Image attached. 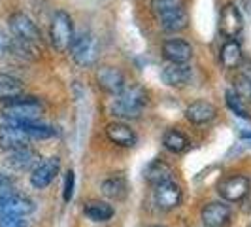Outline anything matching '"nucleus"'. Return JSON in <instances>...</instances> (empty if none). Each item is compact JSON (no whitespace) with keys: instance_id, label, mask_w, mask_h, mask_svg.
<instances>
[{"instance_id":"nucleus-1","label":"nucleus","mask_w":251,"mask_h":227,"mask_svg":"<svg viewBox=\"0 0 251 227\" xmlns=\"http://www.w3.org/2000/svg\"><path fill=\"white\" fill-rule=\"evenodd\" d=\"M146 102H148V91L140 84H130V85H125V89L119 95L113 97L110 112L113 117L121 121H132L142 115Z\"/></svg>"},{"instance_id":"nucleus-2","label":"nucleus","mask_w":251,"mask_h":227,"mask_svg":"<svg viewBox=\"0 0 251 227\" xmlns=\"http://www.w3.org/2000/svg\"><path fill=\"white\" fill-rule=\"evenodd\" d=\"M44 112L42 102L34 97H19L10 102H4L2 106V115L8 123H28V121H38Z\"/></svg>"},{"instance_id":"nucleus-3","label":"nucleus","mask_w":251,"mask_h":227,"mask_svg":"<svg viewBox=\"0 0 251 227\" xmlns=\"http://www.w3.org/2000/svg\"><path fill=\"white\" fill-rule=\"evenodd\" d=\"M50 38L53 48L57 51L64 53L70 50V46L74 42V21H72L70 13H66L64 10L55 12L53 19H51Z\"/></svg>"},{"instance_id":"nucleus-4","label":"nucleus","mask_w":251,"mask_h":227,"mask_svg":"<svg viewBox=\"0 0 251 227\" xmlns=\"http://www.w3.org/2000/svg\"><path fill=\"white\" fill-rule=\"evenodd\" d=\"M70 57L74 59L75 64L79 66H93L99 59V40L91 32H81L79 36H74V42L70 46Z\"/></svg>"},{"instance_id":"nucleus-5","label":"nucleus","mask_w":251,"mask_h":227,"mask_svg":"<svg viewBox=\"0 0 251 227\" xmlns=\"http://www.w3.org/2000/svg\"><path fill=\"white\" fill-rule=\"evenodd\" d=\"M8 25H10V30L15 36V40L19 42H25V44H30V46H42V32L36 27V23L23 12H15L10 15L8 19Z\"/></svg>"},{"instance_id":"nucleus-6","label":"nucleus","mask_w":251,"mask_h":227,"mask_svg":"<svg viewBox=\"0 0 251 227\" xmlns=\"http://www.w3.org/2000/svg\"><path fill=\"white\" fill-rule=\"evenodd\" d=\"M244 28V17L240 8H236V4L228 2L221 8L219 13V32L228 40H234L242 32Z\"/></svg>"},{"instance_id":"nucleus-7","label":"nucleus","mask_w":251,"mask_h":227,"mask_svg":"<svg viewBox=\"0 0 251 227\" xmlns=\"http://www.w3.org/2000/svg\"><path fill=\"white\" fill-rule=\"evenodd\" d=\"M250 178L242 176V174H234V176L223 178L219 184H217V193L221 195V199L230 202L242 201L248 191H250Z\"/></svg>"},{"instance_id":"nucleus-8","label":"nucleus","mask_w":251,"mask_h":227,"mask_svg":"<svg viewBox=\"0 0 251 227\" xmlns=\"http://www.w3.org/2000/svg\"><path fill=\"white\" fill-rule=\"evenodd\" d=\"M61 170V159L59 157H48L30 170V184L36 189H46L51 182L57 178Z\"/></svg>"},{"instance_id":"nucleus-9","label":"nucleus","mask_w":251,"mask_h":227,"mask_svg":"<svg viewBox=\"0 0 251 227\" xmlns=\"http://www.w3.org/2000/svg\"><path fill=\"white\" fill-rule=\"evenodd\" d=\"M34 212V202L19 193H4L0 195V216H25Z\"/></svg>"},{"instance_id":"nucleus-10","label":"nucleus","mask_w":251,"mask_h":227,"mask_svg":"<svg viewBox=\"0 0 251 227\" xmlns=\"http://www.w3.org/2000/svg\"><path fill=\"white\" fill-rule=\"evenodd\" d=\"M30 142V137L25 133V129L17 123H4L0 125V150L13 151L26 148Z\"/></svg>"},{"instance_id":"nucleus-11","label":"nucleus","mask_w":251,"mask_h":227,"mask_svg":"<svg viewBox=\"0 0 251 227\" xmlns=\"http://www.w3.org/2000/svg\"><path fill=\"white\" fill-rule=\"evenodd\" d=\"M181 188L176 182H164L153 189V201L161 210H174L181 204Z\"/></svg>"},{"instance_id":"nucleus-12","label":"nucleus","mask_w":251,"mask_h":227,"mask_svg":"<svg viewBox=\"0 0 251 227\" xmlns=\"http://www.w3.org/2000/svg\"><path fill=\"white\" fill-rule=\"evenodd\" d=\"M97 84H99V87H100L104 93L113 95V97L119 95L126 85L123 72H121L119 68H115V66H110V64L100 66V68L97 70Z\"/></svg>"},{"instance_id":"nucleus-13","label":"nucleus","mask_w":251,"mask_h":227,"mask_svg":"<svg viewBox=\"0 0 251 227\" xmlns=\"http://www.w3.org/2000/svg\"><path fill=\"white\" fill-rule=\"evenodd\" d=\"M193 46L181 38H170L163 44V57L168 63H189L193 59Z\"/></svg>"},{"instance_id":"nucleus-14","label":"nucleus","mask_w":251,"mask_h":227,"mask_svg":"<svg viewBox=\"0 0 251 227\" xmlns=\"http://www.w3.org/2000/svg\"><path fill=\"white\" fill-rule=\"evenodd\" d=\"M193 68L189 63H168L161 72L163 82L168 87H185L191 82Z\"/></svg>"},{"instance_id":"nucleus-15","label":"nucleus","mask_w":251,"mask_h":227,"mask_svg":"<svg viewBox=\"0 0 251 227\" xmlns=\"http://www.w3.org/2000/svg\"><path fill=\"white\" fill-rule=\"evenodd\" d=\"M217 117V108L208 101H195L185 108V119L193 125H206Z\"/></svg>"},{"instance_id":"nucleus-16","label":"nucleus","mask_w":251,"mask_h":227,"mask_svg":"<svg viewBox=\"0 0 251 227\" xmlns=\"http://www.w3.org/2000/svg\"><path fill=\"white\" fill-rule=\"evenodd\" d=\"M201 220L204 227H225L230 220V206L225 202H210L202 208Z\"/></svg>"},{"instance_id":"nucleus-17","label":"nucleus","mask_w":251,"mask_h":227,"mask_svg":"<svg viewBox=\"0 0 251 227\" xmlns=\"http://www.w3.org/2000/svg\"><path fill=\"white\" fill-rule=\"evenodd\" d=\"M38 163H40L38 151L30 150L28 146H26V148H21V150L8 151V157H6V165H8L12 170H17V172L32 170Z\"/></svg>"},{"instance_id":"nucleus-18","label":"nucleus","mask_w":251,"mask_h":227,"mask_svg":"<svg viewBox=\"0 0 251 227\" xmlns=\"http://www.w3.org/2000/svg\"><path fill=\"white\" fill-rule=\"evenodd\" d=\"M106 137L121 148H132L136 144V133L125 121H112L106 125Z\"/></svg>"},{"instance_id":"nucleus-19","label":"nucleus","mask_w":251,"mask_h":227,"mask_svg":"<svg viewBox=\"0 0 251 227\" xmlns=\"http://www.w3.org/2000/svg\"><path fill=\"white\" fill-rule=\"evenodd\" d=\"M172 176H174V169L166 161H161V159L151 161L144 169V178L151 186H159V184H164V182H170Z\"/></svg>"},{"instance_id":"nucleus-20","label":"nucleus","mask_w":251,"mask_h":227,"mask_svg":"<svg viewBox=\"0 0 251 227\" xmlns=\"http://www.w3.org/2000/svg\"><path fill=\"white\" fill-rule=\"evenodd\" d=\"M23 91H25V85L19 78L0 72V101L10 102L13 99H19L23 97Z\"/></svg>"},{"instance_id":"nucleus-21","label":"nucleus","mask_w":251,"mask_h":227,"mask_svg":"<svg viewBox=\"0 0 251 227\" xmlns=\"http://www.w3.org/2000/svg\"><path fill=\"white\" fill-rule=\"evenodd\" d=\"M100 189L108 199H112V201H115V202L125 201L126 197H128V184H126V180L123 176L106 178V180L102 182Z\"/></svg>"},{"instance_id":"nucleus-22","label":"nucleus","mask_w":251,"mask_h":227,"mask_svg":"<svg viewBox=\"0 0 251 227\" xmlns=\"http://www.w3.org/2000/svg\"><path fill=\"white\" fill-rule=\"evenodd\" d=\"M159 23H161V28L168 34H177V32H183L189 27V13L187 10H177V12H172L168 15H163L159 17Z\"/></svg>"},{"instance_id":"nucleus-23","label":"nucleus","mask_w":251,"mask_h":227,"mask_svg":"<svg viewBox=\"0 0 251 227\" xmlns=\"http://www.w3.org/2000/svg\"><path fill=\"white\" fill-rule=\"evenodd\" d=\"M242 57H244V51H242V46L236 40H226L221 51H219V61L228 70L238 68L240 63H242Z\"/></svg>"},{"instance_id":"nucleus-24","label":"nucleus","mask_w":251,"mask_h":227,"mask_svg":"<svg viewBox=\"0 0 251 227\" xmlns=\"http://www.w3.org/2000/svg\"><path fill=\"white\" fill-rule=\"evenodd\" d=\"M163 146L166 151H170V153H183V151L189 148V139L181 133V131H177V129H170V131H166L163 137Z\"/></svg>"},{"instance_id":"nucleus-25","label":"nucleus","mask_w":251,"mask_h":227,"mask_svg":"<svg viewBox=\"0 0 251 227\" xmlns=\"http://www.w3.org/2000/svg\"><path fill=\"white\" fill-rule=\"evenodd\" d=\"M83 212H85V216H87L89 220H93V222L100 224V222H108V220H112L113 206L112 204H108V202H104V201H91V202L85 204Z\"/></svg>"},{"instance_id":"nucleus-26","label":"nucleus","mask_w":251,"mask_h":227,"mask_svg":"<svg viewBox=\"0 0 251 227\" xmlns=\"http://www.w3.org/2000/svg\"><path fill=\"white\" fill-rule=\"evenodd\" d=\"M185 8V0H151V12L159 17Z\"/></svg>"},{"instance_id":"nucleus-27","label":"nucleus","mask_w":251,"mask_h":227,"mask_svg":"<svg viewBox=\"0 0 251 227\" xmlns=\"http://www.w3.org/2000/svg\"><path fill=\"white\" fill-rule=\"evenodd\" d=\"M21 127L25 129V133L30 137V139H51L57 135L55 127L51 125H44V123H38V121H28V123H21Z\"/></svg>"},{"instance_id":"nucleus-28","label":"nucleus","mask_w":251,"mask_h":227,"mask_svg":"<svg viewBox=\"0 0 251 227\" xmlns=\"http://www.w3.org/2000/svg\"><path fill=\"white\" fill-rule=\"evenodd\" d=\"M226 99V106L232 110V112L236 114L238 117H242V119H250V114H248V110H246V106L242 104V101H240V95L236 93V91H226L225 95Z\"/></svg>"},{"instance_id":"nucleus-29","label":"nucleus","mask_w":251,"mask_h":227,"mask_svg":"<svg viewBox=\"0 0 251 227\" xmlns=\"http://www.w3.org/2000/svg\"><path fill=\"white\" fill-rule=\"evenodd\" d=\"M74 170L66 172V180H64V189H63V199L64 202H70L72 195H74Z\"/></svg>"},{"instance_id":"nucleus-30","label":"nucleus","mask_w":251,"mask_h":227,"mask_svg":"<svg viewBox=\"0 0 251 227\" xmlns=\"http://www.w3.org/2000/svg\"><path fill=\"white\" fill-rule=\"evenodd\" d=\"M0 227H28L26 220L19 216H0Z\"/></svg>"},{"instance_id":"nucleus-31","label":"nucleus","mask_w":251,"mask_h":227,"mask_svg":"<svg viewBox=\"0 0 251 227\" xmlns=\"http://www.w3.org/2000/svg\"><path fill=\"white\" fill-rule=\"evenodd\" d=\"M10 51H12V40L0 30V59L6 57Z\"/></svg>"},{"instance_id":"nucleus-32","label":"nucleus","mask_w":251,"mask_h":227,"mask_svg":"<svg viewBox=\"0 0 251 227\" xmlns=\"http://www.w3.org/2000/svg\"><path fill=\"white\" fill-rule=\"evenodd\" d=\"M13 189V180L6 174H0V195L4 193H12Z\"/></svg>"},{"instance_id":"nucleus-33","label":"nucleus","mask_w":251,"mask_h":227,"mask_svg":"<svg viewBox=\"0 0 251 227\" xmlns=\"http://www.w3.org/2000/svg\"><path fill=\"white\" fill-rule=\"evenodd\" d=\"M242 6H244V10L248 15H251V0H242Z\"/></svg>"},{"instance_id":"nucleus-34","label":"nucleus","mask_w":251,"mask_h":227,"mask_svg":"<svg viewBox=\"0 0 251 227\" xmlns=\"http://www.w3.org/2000/svg\"><path fill=\"white\" fill-rule=\"evenodd\" d=\"M148 227H166V226H161V224H153V226H148Z\"/></svg>"},{"instance_id":"nucleus-35","label":"nucleus","mask_w":251,"mask_h":227,"mask_svg":"<svg viewBox=\"0 0 251 227\" xmlns=\"http://www.w3.org/2000/svg\"><path fill=\"white\" fill-rule=\"evenodd\" d=\"M250 227H251V226H250Z\"/></svg>"}]
</instances>
